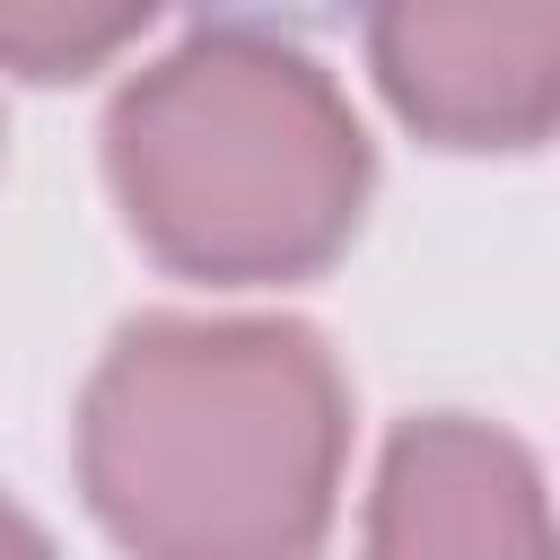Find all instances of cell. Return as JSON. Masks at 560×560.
Segmentation results:
<instances>
[{
    "mask_svg": "<svg viewBox=\"0 0 560 560\" xmlns=\"http://www.w3.org/2000/svg\"><path fill=\"white\" fill-rule=\"evenodd\" d=\"M341 376L306 324H140L79 411V472L140 560H306L341 481Z\"/></svg>",
    "mask_w": 560,
    "mask_h": 560,
    "instance_id": "cell-1",
    "label": "cell"
},
{
    "mask_svg": "<svg viewBox=\"0 0 560 560\" xmlns=\"http://www.w3.org/2000/svg\"><path fill=\"white\" fill-rule=\"evenodd\" d=\"M105 166L140 245L192 280L315 271L368 201L341 88L262 35H192L114 96Z\"/></svg>",
    "mask_w": 560,
    "mask_h": 560,
    "instance_id": "cell-2",
    "label": "cell"
},
{
    "mask_svg": "<svg viewBox=\"0 0 560 560\" xmlns=\"http://www.w3.org/2000/svg\"><path fill=\"white\" fill-rule=\"evenodd\" d=\"M376 79L429 140L516 149L560 122V0H376Z\"/></svg>",
    "mask_w": 560,
    "mask_h": 560,
    "instance_id": "cell-3",
    "label": "cell"
},
{
    "mask_svg": "<svg viewBox=\"0 0 560 560\" xmlns=\"http://www.w3.org/2000/svg\"><path fill=\"white\" fill-rule=\"evenodd\" d=\"M368 560H560L534 464L481 420H420L385 446Z\"/></svg>",
    "mask_w": 560,
    "mask_h": 560,
    "instance_id": "cell-4",
    "label": "cell"
},
{
    "mask_svg": "<svg viewBox=\"0 0 560 560\" xmlns=\"http://www.w3.org/2000/svg\"><path fill=\"white\" fill-rule=\"evenodd\" d=\"M149 9L158 0H0V61L35 79L96 70L149 26Z\"/></svg>",
    "mask_w": 560,
    "mask_h": 560,
    "instance_id": "cell-5",
    "label": "cell"
},
{
    "mask_svg": "<svg viewBox=\"0 0 560 560\" xmlns=\"http://www.w3.org/2000/svg\"><path fill=\"white\" fill-rule=\"evenodd\" d=\"M0 560H52V551H44V534H35L9 499H0Z\"/></svg>",
    "mask_w": 560,
    "mask_h": 560,
    "instance_id": "cell-6",
    "label": "cell"
}]
</instances>
